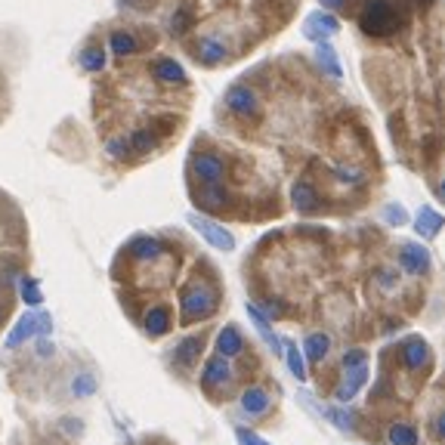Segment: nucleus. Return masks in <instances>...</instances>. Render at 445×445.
I'll use <instances>...</instances> for the list:
<instances>
[{"instance_id": "34", "label": "nucleus", "mask_w": 445, "mask_h": 445, "mask_svg": "<svg viewBox=\"0 0 445 445\" xmlns=\"http://www.w3.org/2000/svg\"><path fill=\"white\" fill-rule=\"evenodd\" d=\"M235 439H238V445H272L266 439H260L254 430H244V427H238V430H235Z\"/></svg>"}, {"instance_id": "12", "label": "nucleus", "mask_w": 445, "mask_h": 445, "mask_svg": "<svg viewBox=\"0 0 445 445\" xmlns=\"http://www.w3.org/2000/svg\"><path fill=\"white\" fill-rule=\"evenodd\" d=\"M244 349V337H242V331L235 328V325H226L220 334H217V353L222 359H232L238 356Z\"/></svg>"}, {"instance_id": "27", "label": "nucleus", "mask_w": 445, "mask_h": 445, "mask_svg": "<svg viewBox=\"0 0 445 445\" xmlns=\"http://www.w3.org/2000/svg\"><path fill=\"white\" fill-rule=\"evenodd\" d=\"M319 62H322V68L331 74V78H340V62H337V56H334V50L328 47V44H319Z\"/></svg>"}, {"instance_id": "5", "label": "nucleus", "mask_w": 445, "mask_h": 445, "mask_svg": "<svg viewBox=\"0 0 445 445\" xmlns=\"http://www.w3.org/2000/svg\"><path fill=\"white\" fill-rule=\"evenodd\" d=\"M222 170H226V164H222V158L213 155V152H198V155L192 158V174L198 176L204 186H217L222 179Z\"/></svg>"}, {"instance_id": "19", "label": "nucleus", "mask_w": 445, "mask_h": 445, "mask_svg": "<svg viewBox=\"0 0 445 445\" xmlns=\"http://www.w3.org/2000/svg\"><path fill=\"white\" fill-rule=\"evenodd\" d=\"M195 201H198L201 208H208V210H220L222 204L229 201V192L220 189V186H204L201 192H195Z\"/></svg>"}, {"instance_id": "42", "label": "nucleus", "mask_w": 445, "mask_h": 445, "mask_svg": "<svg viewBox=\"0 0 445 445\" xmlns=\"http://www.w3.org/2000/svg\"><path fill=\"white\" fill-rule=\"evenodd\" d=\"M439 198L445 201V179H442V183H439Z\"/></svg>"}, {"instance_id": "35", "label": "nucleus", "mask_w": 445, "mask_h": 445, "mask_svg": "<svg viewBox=\"0 0 445 445\" xmlns=\"http://www.w3.org/2000/svg\"><path fill=\"white\" fill-rule=\"evenodd\" d=\"M106 149H108L111 158H127L130 155V142H124V140H108Z\"/></svg>"}, {"instance_id": "11", "label": "nucleus", "mask_w": 445, "mask_h": 445, "mask_svg": "<svg viewBox=\"0 0 445 445\" xmlns=\"http://www.w3.org/2000/svg\"><path fill=\"white\" fill-rule=\"evenodd\" d=\"M242 412L251 417H263L269 412V393L263 387H247L242 393Z\"/></svg>"}, {"instance_id": "8", "label": "nucleus", "mask_w": 445, "mask_h": 445, "mask_svg": "<svg viewBox=\"0 0 445 445\" xmlns=\"http://www.w3.org/2000/svg\"><path fill=\"white\" fill-rule=\"evenodd\" d=\"M226 106H229V111H235V115H242V118H254L257 111H260L257 93L251 87H242V84L226 93Z\"/></svg>"}, {"instance_id": "6", "label": "nucleus", "mask_w": 445, "mask_h": 445, "mask_svg": "<svg viewBox=\"0 0 445 445\" xmlns=\"http://www.w3.org/2000/svg\"><path fill=\"white\" fill-rule=\"evenodd\" d=\"M430 362H433V353L424 337H408L402 344V365L408 371H424V368H430Z\"/></svg>"}, {"instance_id": "29", "label": "nucleus", "mask_w": 445, "mask_h": 445, "mask_svg": "<svg viewBox=\"0 0 445 445\" xmlns=\"http://www.w3.org/2000/svg\"><path fill=\"white\" fill-rule=\"evenodd\" d=\"M81 65L87 68V72H99V68H106V53H102V50H84Z\"/></svg>"}, {"instance_id": "30", "label": "nucleus", "mask_w": 445, "mask_h": 445, "mask_svg": "<svg viewBox=\"0 0 445 445\" xmlns=\"http://www.w3.org/2000/svg\"><path fill=\"white\" fill-rule=\"evenodd\" d=\"M325 417H328L337 430H353V417H349L344 408H325Z\"/></svg>"}, {"instance_id": "41", "label": "nucleus", "mask_w": 445, "mask_h": 445, "mask_svg": "<svg viewBox=\"0 0 445 445\" xmlns=\"http://www.w3.org/2000/svg\"><path fill=\"white\" fill-rule=\"evenodd\" d=\"M325 6H331V10H337V6H344V0H322Z\"/></svg>"}, {"instance_id": "37", "label": "nucleus", "mask_w": 445, "mask_h": 445, "mask_svg": "<svg viewBox=\"0 0 445 445\" xmlns=\"http://www.w3.org/2000/svg\"><path fill=\"white\" fill-rule=\"evenodd\" d=\"M383 213H387V222H396V226H402V222H405V210H402L399 204H390V208L383 210Z\"/></svg>"}, {"instance_id": "26", "label": "nucleus", "mask_w": 445, "mask_h": 445, "mask_svg": "<svg viewBox=\"0 0 445 445\" xmlns=\"http://www.w3.org/2000/svg\"><path fill=\"white\" fill-rule=\"evenodd\" d=\"M285 356H288V368H291V374H294L297 381H306V365H303L300 349H297L294 344H285Z\"/></svg>"}, {"instance_id": "2", "label": "nucleus", "mask_w": 445, "mask_h": 445, "mask_svg": "<svg viewBox=\"0 0 445 445\" xmlns=\"http://www.w3.org/2000/svg\"><path fill=\"white\" fill-rule=\"evenodd\" d=\"M217 303H220L217 291L195 285V288H186L183 300H179V310H183V319L186 322H198V319H208V315H213Z\"/></svg>"}, {"instance_id": "24", "label": "nucleus", "mask_w": 445, "mask_h": 445, "mask_svg": "<svg viewBox=\"0 0 445 445\" xmlns=\"http://www.w3.org/2000/svg\"><path fill=\"white\" fill-rule=\"evenodd\" d=\"M198 59H201V62H208V65H217V62L226 59V47H222L220 40L208 38V40H201V44H198Z\"/></svg>"}, {"instance_id": "25", "label": "nucleus", "mask_w": 445, "mask_h": 445, "mask_svg": "<svg viewBox=\"0 0 445 445\" xmlns=\"http://www.w3.org/2000/svg\"><path fill=\"white\" fill-rule=\"evenodd\" d=\"M111 53H118V56H130V53H136V38L130 31H115L111 34Z\"/></svg>"}, {"instance_id": "38", "label": "nucleus", "mask_w": 445, "mask_h": 445, "mask_svg": "<svg viewBox=\"0 0 445 445\" xmlns=\"http://www.w3.org/2000/svg\"><path fill=\"white\" fill-rule=\"evenodd\" d=\"M433 436H436L439 442H445V412H442L439 417H436V424H433Z\"/></svg>"}, {"instance_id": "39", "label": "nucleus", "mask_w": 445, "mask_h": 445, "mask_svg": "<svg viewBox=\"0 0 445 445\" xmlns=\"http://www.w3.org/2000/svg\"><path fill=\"white\" fill-rule=\"evenodd\" d=\"M378 281H381V285L390 291V288H396V281H399V278H396V272H381V276H378Z\"/></svg>"}, {"instance_id": "33", "label": "nucleus", "mask_w": 445, "mask_h": 445, "mask_svg": "<svg viewBox=\"0 0 445 445\" xmlns=\"http://www.w3.org/2000/svg\"><path fill=\"white\" fill-rule=\"evenodd\" d=\"M22 297H25V303H31V306H38L44 297H40V291H38V281L34 278H22Z\"/></svg>"}, {"instance_id": "32", "label": "nucleus", "mask_w": 445, "mask_h": 445, "mask_svg": "<svg viewBox=\"0 0 445 445\" xmlns=\"http://www.w3.org/2000/svg\"><path fill=\"white\" fill-rule=\"evenodd\" d=\"M368 365V353L365 349H347V356H344V371H353V368H362Z\"/></svg>"}, {"instance_id": "18", "label": "nucleus", "mask_w": 445, "mask_h": 445, "mask_svg": "<svg viewBox=\"0 0 445 445\" xmlns=\"http://www.w3.org/2000/svg\"><path fill=\"white\" fill-rule=\"evenodd\" d=\"M303 347H306V359H310V362H322V359L328 356V349H331V337L328 334H322V331H315L303 340Z\"/></svg>"}, {"instance_id": "1", "label": "nucleus", "mask_w": 445, "mask_h": 445, "mask_svg": "<svg viewBox=\"0 0 445 445\" xmlns=\"http://www.w3.org/2000/svg\"><path fill=\"white\" fill-rule=\"evenodd\" d=\"M50 331H53V319H50V312L44 310H38V312H28V315H22L19 325L6 334V349H16V347H22L25 340H31V337H50Z\"/></svg>"}, {"instance_id": "10", "label": "nucleus", "mask_w": 445, "mask_h": 445, "mask_svg": "<svg viewBox=\"0 0 445 445\" xmlns=\"http://www.w3.org/2000/svg\"><path fill=\"white\" fill-rule=\"evenodd\" d=\"M247 315H251L254 328L260 331V337L269 344V349H272V353H285V347H281V340L276 337V331H272V325H269V319H266V312H263L257 303H247Z\"/></svg>"}, {"instance_id": "15", "label": "nucleus", "mask_w": 445, "mask_h": 445, "mask_svg": "<svg viewBox=\"0 0 445 445\" xmlns=\"http://www.w3.org/2000/svg\"><path fill=\"white\" fill-rule=\"evenodd\" d=\"M142 328H145L149 337H161V334H167L170 331V312L164 310V306L149 310V312H145V319H142Z\"/></svg>"}, {"instance_id": "22", "label": "nucleus", "mask_w": 445, "mask_h": 445, "mask_svg": "<svg viewBox=\"0 0 445 445\" xmlns=\"http://www.w3.org/2000/svg\"><path fill=\"white\" fill-rule=\"evenodd\" d=\"M315 204H319V195H315L312 186L310 183H297L294 186V208L310 213V210H315Z\"/></svg>"}, {"instance_id": "9", "label": "nucleus", "mask_w": 445, "mask_h": 445, "mask_svg": "<svg viewBox=\"0 0 445 445\" xmlns=\"http://www.w3.org/2000/svg\"><path fill=\"white\" fill-rule=\"evenodd\" d=\"M232 381V365H229V359L222 356H213L210 362H204V371H201V387H222V383Z\"/></svg>"}, {"instance_id": "7", "label": "nucleus", "mask_w": 445, "mask_h": 445, "mask_svg": "<svg viewBox=\"0 0 445 445\" xmlns=\"http://www.w3.org/2000/svg\"><path fill=\"white\" fill-rule=\"evenodd\" d=\"M399 266L405 272H412V276H421V272L430 269V251H427L424 244H402L399 247Z\"/></svg>"}, {"instance_id": "3", "label": "nucleus", "mask_w": 445, "mask_h": 445, "mask_svg": "<svg viewBox=\"0 0 445 445\" xmlns=\"http://www.w3.org/2000/svg\"><path fill=\"white\" fill-rule=\"evenodd\" d=\"M359 25H362L365 34L383 38V34H390L396 28V13H393V6L387 0H371V4H365L362 16H359Z\"/></svg>"}, {"instance_id": "20", "label": "nucleus", "mask_w": 445, "mask_h": 445, "mask_svg": "<svg viewBox=\"0 0 445 445\" xmlns=\"http://www.w3.org/2000/svg\"><path fill=\"white\" fill-rule=\"evenodd\" d=\"M152 72H155V78L167 81V84H183L186 81V72L174 62V59H158V62L152 65Z\"/></svg>"}, {"instance_id": "23", "label": "nucleus", "mask_w": 445, "mask_h": 445, "mask_svg": "<svg viewBox=\"0 0 445 445\" xmlns=\"http://www.w3.org/2000/svg\"><path fill=\"white\" fill-rule=\"evenodd\" d=\"M387 439H390V445H417L421 442V436H417V430L412 424H393Z\"/></svg>"}, {"instance_id": "28", "label": "nucleus", "mask_w": 445, "mask_h": 445, "mask_svg": "<svg viewBox=\"0 0 445 445\" xmlns=\"http://www.w3.org/2000/svg\"><path fill=\"white\" fill-rule=\"evenodd\" d=\"M127 142H130V152L133 149L136 152H152V149H155V142H158V136L152 133V130H136Z\"/></svg>"}, {"instance_id": "31", "label": "nucleus", "mask_w": 445, "mask_h": 445, "mask_svg": "<svg viewBox=\"0 0 445 445\" xmlns=\"http://www.w3.org/2000/svg\"><path fill=\"white\" fill-rule=\"evenodd\" d=\"M72 393H74V396H93V393H96V378H90V374H81V378H74Z\"/></svg>"}, {"instance_id": "43", "label": "nucleus", "mask_w": 445, "mask_h": 445, "mask_svg": "<svg viewBox=\"0 0 445 445\" xmlns=\"http://www.w3.org/2000/svg\"><path fill=\"white\" fill-rule=\"evenodd\" d=\"M0 315H4V306H0Z\"/></svg>"}, {"instance_id": "4", "label": "nucleus", "mask_w": 445, "mask_h": 445, "mask_svg": "<svg viewBox=\"0 0 445 445\" xmlns=\"http://www.w3.org/2000/svg\"><path fill=\"white\" fill-rule=\"evenodd\" d=\"M189 222H192V229L198 235H204V242H210L213 247H220V251H232L235 247V238H232V232L229 229H222V226H217V222H210V220H204V217H189Z\"/></svg>"}, {"instance_id": "14", "label": "nucleus", "mask_w": 445, "mask_h": 445, "mask_svg": "<svg viewBox=\"0 0 445 445\" xmlns=\"http://www.w3.org/2000/svg\"><path fill=\"white\" fill-rule=\"evenodd\" d=\"M344 374H347V378H344V383L337 387V399H340V402H349V399H353L356 393L368 383V365L353 368V371H344Z\"/></svg>"}, {"instance_id": "17", "label": "nucleus", "mask_w": 445, "mask_h": 445, "mask_svg": "<svg viewBox=\"0 0 445 445\" xmlns=\"http://www.w3.org/2000/svg\"><path fill=\"white\" fill-rule=\"evenodd\" d=\"M201 349H204V340H201V337H186V340H179V347L174 349V359H176V365H183V368H192Z\"/></svg>"}, {"instance_id": "16", "label": "nucleus", "mask_w": 445, "mask_h": 445, "mask_svg": "<svg viewBox=\"0 0 445 445\" xmlns=\"http://www.w3.org/2000/svg\"><path fill=\"white\" fill-rule=\"evenodd\" d=\"M442 226H445V217H439V213H436L433 208H421V213H417V220H415L417 235H424V238L439 235Z\"/></svg>"}, {"instance_id": "13", "label": "nucleus", "mask_w": 445, "mask_h": 445, "mask_svg": "<svg viewBox=\"0 0 445 445\" xmlns=\"http://www.w3.org/2000/svg\"><path fill=\"white\" fill-rule=\"evenodd\" d=\"M337 31V19L328 13H312L310 19H306L303 25V34L306 38H312V40H322V38H328V34Z\"/></svg>"}, {"instance_id": "40", "label": "nucleus", "mask_w": 445, "mask_h": 445, "mask_svg": "<svg viewBox=\"0 0 445 445\" xmlns=\"http://www.w3.org/2000/svg\"><path fill=\"white\" fill-rule=\"evenodd\" d=\"M40 356H50V353H53V344H47V337H40Z\"/></svg>"}, {"instance_id": "36", "label": "nucleus", "mask_w": 445, "mask_h": 445, "mask_svg": "<svg viewBox=\"0 0 445 445\" xmlns=\"http://www.w3.org/2000/svg\"><path fill=\"white\" fill-rule=\"evenodd\" d=\"M334 174H337L340 183H359V179H362V170H356V167H337Z\"/></svg>"}, {"instance_id": "21", "label": "nucleus", "mask_w": 445, "mask_h": 445, "mask_svg": "<svg viewBox=\"0 0 445 445\" xmlns=\"http://www.w3.org/2000/svg\"><path fill=\"white\" fill-rule=\"evenodd\" d=\"M130 251H133V257H140V260H155V257L164 254V244H161L158 238H133Z\"/></svg>"}]
</instances>
